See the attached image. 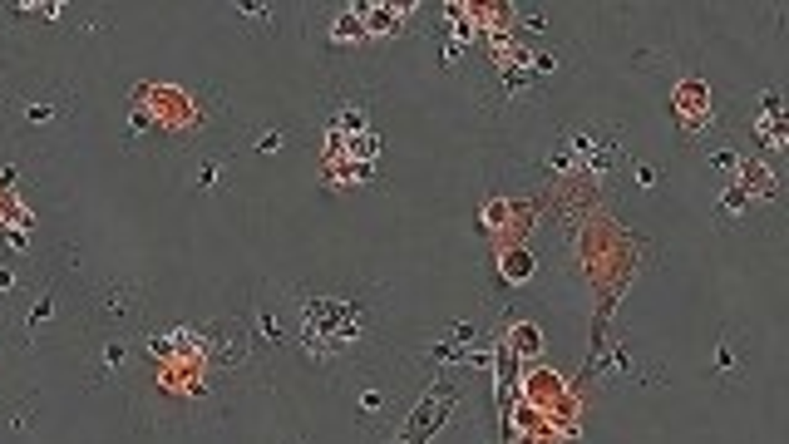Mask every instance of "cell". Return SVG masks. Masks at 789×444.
I'll return each instance as SVG.
<instances>
[{
	"label": "cell",
	"mask_w": 789,
	"mask_h": 444,
	"mask_svg": "<svg viewBox=\"0 0 789 444\" xmlns=\"http://www.w3.org/2000/svg\"><path fill=\"white\" fill-rule=\"evenodd\" d=\"M454 400H459L454 386H430L420 395V405L410 410V419H405V429L395 435V444H430L444 429V419L454 415Z\"/></svg>",
	"instance_id": "4"
},
{
	"label": "cell",
	"mask_w": 789,
	"mask_h": 444,
	"mask_svg": "<svg viewBox=\"0 0 789 444\" xmlns=\"http://www.w3.org/2000/svg\"><path fill=\"white\" fill-rule=\"evenodd\" d=\"M745 202H750V198L740 193V188H735V193H725V208H731V212H740V208H745Z\"/></svg>",
	"instance_id": "13"
},
{
	"label": "cell",
	"mask_w": 789,
	"mask_h": 444,
	"mask_svg": "<svg viewBox=\"0 0 789 444\" xmlns=\"http://www.w3.org/2000/svg\"><path fill=\"white\" fill-rule=\"evenodd\" d=\"M360 410H366V415H380V395H375V390H370V395H366V400H360Z\"/></svg>",
	"instance_id": "14"
},
{
	"label": "cell",
	"mask_w": 789,
	"mask_h": 444,
	"mask_svg": "<svg viewBox=\"0 0 789 444\" xmlns=\"http://www.w3.org/2000/svg\"><path fill=\"white\" fill-rule=\"evenodd\" d=\"M524 405H533L557 435H577V400L567 395V386L553 376V370H528L524 376Z\"/></svg>",
	"instance_id": "2"
},
{
	"label": "cell",
	"mask_w": 789,
	"mask_h": 444,
	"mask_svg": "<svg viewBox=\"0 0 789 444\" xmlns=\"http://www.w3.org/2000/svg\"><path fill=\"white\" fill-rule=\"evenodd\" d=\"M617 153H622V143H617L612 129H573L567 143L557 149V168H587V173H607V168L617 163Z\"/></svg>",
	"instance_id": "3"
},
{
	"label": "cell",
	"mask_w": 789,
	"mask_h": 444,
	"mask_svg": "<svg viewBox=\"0 0 789 444\" xmlns=\"http://www.w3.org/2000/svg\"><path fill=\"white\" fill-rule=\"evenodd\" d=\"M356 134H366V114L360 109H341L331 119V139H356Z\"/></svg>",
	"instance_id": "11"
},
{
	"label": "cell",
	"mask_w": 789,
	"mask_h": 444,
	"mask_svg": "<svg viewBox=\"0 0 789 444\" xmlns=\"http://www.w3.org/2000/svg\"><path fill=\"white\" fill-rule=\"evenodd\" d=\"M301 336H306V351L316 361H336V356H346L366 336V326H360L356 306L316 296V302H301Z\"/></svg>",
	"instance_id": "1"
},
{
	"label": "cell",
	"mask_w": 789,
	"mask_h": 444,
	"mask_svg": "<svg viewBox=\"0 0 789 444\" xmlns=\"http://www.w3.org/2000/svg\"><path fill=\"white\" fill-rule=\"evenodd\" d=\"M676 114H681L686 134H701V129L711 124V89L701 79H686L681 89H676Z\"/></svg>",
	"instance_id": "5"
},
{
	"label": "cell",
	"mask_w": 789,
	"mask_h": 444,
	"mask_svg": "<svg viewBox=\"0 0 789 444\" xmlns=\"http://www.w3.org/2000/svg\"><path fill=\"white\" fill-rule=\"evenodd\" d=\"M331 40H336V45L366 40V20H360V10H341V15L331 20Z\"/></svg>",
	"instance_id": "10"
},
{
	"label": "cell",
	"mask_w": 789,
	"mask_h": 444,
	"mask_svg": "<svg viewBox=\"0 0 789 444\" xmlns=\"http://www.w3.org/2000/svg\"><path fill=\"white\" fill-rule=\"evenodd\" d=\"M740 193H745V198H755V193L770 198V193H774V178L764 173L760 163H745V188H740Z\"/></svg>",
	"instance_id": "12"
},
{
	"label": "cell",
	"mask_w": 789,
	"mask_h": 444,
	"mask_svg": "<svg viewBox=\"0 0 789 444\" xmlns=\"http://www.w3.org/2000/svg\"><path fill=\"white\" fill-rule=\"evenodd\" d=\"M533 252L524 247V243H508V247H499V272H504V282H514V286H524L528 277H533Z\"/></svg>",
	"instance_id": "6"
},
{
	"label": "cell",
	"mask_w": 789,
	"mask_h": 444,
	"mask_svg": "<svg viewBox=\"0 0 789 444\" xmlns=\"http://www.w3.org/2000/svg\"><path fill=\"white\" fill-rule=\"evenodd\" d=\"M410 5H360V20H366V35H390L400 30Z\"/></svg>",
	"instance_id": "7"
},
{
	"label": "cell",
	"mask_w": 789,
	"mask_h": 444,
	"mask_svg": "<svg viewBox=\"0 0 789 444\" xmlns=\"http://www.w3.org/2000/svg\"><path fill=\"white\" fill-rule=\"evenodd\" d=\"M508 356H524V361H533V356L543 351V331L533 326V321H518L514 331H508V346H504Z\"/></svg>",
	"instance_id": "8"
},
{
	"label": "cell",
	"mask_w": 789,
	"mask_h": 444,
	"mask_svg": "<svg viewBox=\"0 0 789 444\" xmlns=\"http://www.w3.org/2000/svg\"><path fill=\"white\" fill-rule=\"evenodd\" d=\"M370 168L366 163H350V159H326V183L331 188H350V183H366Z\"/></svg>",
	"instance_id": "9"
}]
</instances>
